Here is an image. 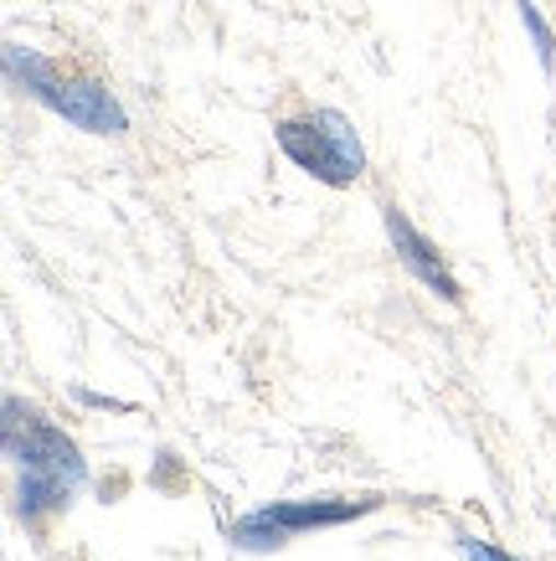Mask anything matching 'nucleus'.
<instances>
[{
	"label": "nucleus",
	"mask_w": 556,
	"mask_h": 561,
	"mask_svg": "<svg viewBox=\"0 0 556 561\" xmlns=\"http://www.w3.org/2000/svg\"><path fill=\"white\" fill-rule=\"evenodd\" d=\"M464 546V557L469 561H515V557H506V551H495V546H485V541H458Z\"/></svg>",
	"instance_id": "0eeeda50"
},
{
	"label": "nucleus",
	"mask_w": 556,
	"mask_h": 561,
	"mask_svg": "<svg viewBox=\"0 0 556 561\" xmlns=\"http://www.w3.org/2000/svg\"><path fill=\"white\" fill-rule=\"evenodd\" d=\"M387 232H392V242H397L402 263L418 273V278H422V284H428L433 294H439V299H449V305H458V299H464V294H458V284L449 278V268L439 263V253L428 248V238H418V232H412V221H407L397 206H387Z\"/></svg>",
	"instance_id": "39448f33"
},
{
	"label": "nucleus",
	"mask_w": 556,
	"mask_h": 561,
	"mask_svg": "<svg viewBox=\"0 0 556 561\" xmlns=\"http://www.w3.org/2000/svg\"><path fill=\"white\" fill-rule=\"evenodd\" d=\"M376 511V500H299V505H269V511L248 515L242 526H237V541L242 546H269L263 536H288V530H315V526H340V520H351V515H366Z\"/></svg>",
	"instance_id": "7ed1b4c3"
},
{
	"label": "nucleus",
	"mask_w": 556,
	"mask_h": 561,
	"mask_svg": "<svg viewBox=\"0 0 556 561\" xmlns=\"http://www.w3.org/2000/svg\"><path fill=\"white\" fill-rule=\"evenodd\" d=\"M521 21H525V32H531V42H536L541 68H552V62H556V42H552V32H546V21L536 16V5H531V0H521Z\"/></svg>",
	"instance_id": "423d86ee"
},
{
	"label": "nucleus",
	"mask_w": 556,
	"mask_h": 561,
	"mask_svg": "<svg viewBox=\"0 0 556 561\" xmlns=\"http://www.w3.org/2000/svg\"><path fill=\"white\" fill-rule=\"evenodd\" d=\"M5 454L11 463H21V511L26 515H42V511H57L78 484H83V459L57 427L36 423L26 412V438L16 427H5Z\"/></svg>",
	"instance_id": "f257e3e1"
},
{
	"label": "nucleus",
	"mask_w": 556,
	"mask_h": 561,
	"mask_svg": "<svg viewBox=\"0 0 556 561\" xmlns=\"http://www.w3.org/2000/svg\"><path fill=\"white\" fill-rule=\"evenodd\" d=\"M42 103H52L63 119H72L78 129L88 135H124L129 119H124V108L109 99V88L99 83H47L42 88Z\"/></svg>",
	"instance_id": "20e7f679"
},
{
	"label": "nucleus",
	"mask_w": 556,
	"mask_h": 561,
	"mask_svg": "<svg viewBox=\"0 0 556 561\" xmlns=\"http://www.w3.org/2000/svg\"><path fill=\"white\" fill-rule=\"evenodd\" d=\"M279 145H284V154L299 171L320 175L325 186H351L355 175H361V165H366L361 139H355V129L340 119L336 108H325L315 119L279 124Z\"/></svg>",
	"instance_id": "f03ea898"
}]
</instances>
